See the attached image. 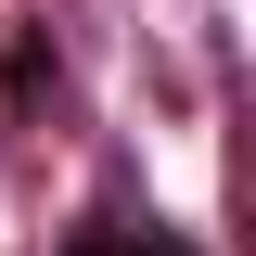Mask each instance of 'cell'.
Returning a JSON list of instances; mask_svg holds the SVG:
<instances>
[{
	"label": "cell",
	"instance_id": "1",
	"mask_svg": "<svg viewBox=\"0 0 256 256\" xmlns=\"http://www.w3.org/2000/svg\"><path fill=\"white\" fill-rule=\"evenodd\" d=\"M64 256H205V244L166 218H90V230H64Z\"/></svg>",
	"mask_w": 256,
	"mask_h": 256
}]
</instances>
